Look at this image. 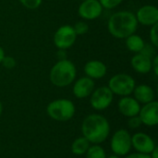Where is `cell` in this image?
I'll use <instances>...</instances> for the list:
<instances>
[{"instance_id":"cell-1","label":"cell","mask_w":158,"mask_h":158,"mask_svg":"<svg viewBox=\"0 0 158 158\" xmlns=\"http://www.w3.org/2000/svg\"><path fill=\"white\" fill-rule=\"evenodd\" d=\"M108 31L118 39H126L133 34L138 27L135 14L131 11H118L113 14L108 19Z\"/></svg>"},{"instance_id":"cell-2","label":"cell","mask_w":158,"mask_h":158,"mask_svg":"<svg viewBox=\"0 0 158 158\" xmlns=\"http://www.w3.org/2000/svg\"><path fill=\"white\" fill-rule=\"evenodd\" d=\"M81 131L90 143H101L106 140L109 135L110 126L107 119L97 114L88 116L82 122Z\"/></svg>"},{"instance_id":"cell-3","label":"cell","mask_w":158,"mask_h":158,"mask_svg":"<svg viewBox=\"0 0 158 158\" xmlns=\"http://www.w3.org/2000/svg\"><path fill=\"white\" fill-rule=\"evenodd\" d=\"M76 78V67L68 60H59L56 63L50 71V81L57 87H66L72 83Z\"/></svg>"},{"instance_id":"cell-4","label":"cell","mask_w":158,"mask_h":158,"mask_svg":"<svg viewBox=\"0 0 158 158\" xmlns=\"http://www.w3.org/2000/svg\"><path fill=\"white\" fill-rule=\"evenodd\" d=\"M47 114L55 120L68 121L75 114V106L68 99H57L48 105Z\"/></svg>"},{"instance_id":"cell-5","label":"cell","mask_w":158,"mask_h":158,"mask_svg":"<svg viewBox=\"0 0 158 158\" xmlns=\"http://www.w3.org/2000/svg\"><path fill=\"white\" fill-rule=\"evenodd\" d=\"M108 88L111 90L113 94L128 96L133 93L135 88V81L128 74L119 73L110 79L108 82Z\"/></svg>"},{"instance_id":"cell-6","label":"cell","mask_w":158,"mask_h":158,"mask_svg":"<svg viewBox=\"0 0 158 158\" xmlns=\"http://www.w3.org/2000/svg\"><path fill=\"white\" fill-rule=\"evenodd\" d=\"M131 148V136L126 130H118L111 139V149L116 156H125Z\"/></svg>"},{"instance_id":"cell-7","label":"cell","mask_w":158,"mask_h":158,"mask_svg":"<svg viewBox=\"0 0 158 158\" xmlns=\"http://www.w3.org/2000/svg\"><path fill=\"white\" fill-rule=\"evenodd\" d=\"M77 39V34L72 26L64 25L61 26L55 33L54 43L58 49L66 50L71 47Z\"/></svg>"},{"instance_id":"cell-8","label":"cell","mask_w":158,"mask_h":158,"mask_svg":"<svg viewBox=\"0 0 158 158\" xmlns=\"http://www.w3.org/2000/svg\"><path fill=\"white\" fill-rule=\"evenodd\" d=\"M113 101V93L106 87H99L92 93L91 105L96 110H104L107 108Z\"/></svg>"},{"instance_id":"cell-9","label":"cell","mask_w":158,"mask_h":158,"mask_svg":"<svg viewBox=\"0 0 158 158\" xmlns=\"http://www.w3.org/2000/svg\"><path fill=\"white\" fill-rule=\"evenodd\" d=\"M103 6L98 0H83L79 6V15L84 19H94L100 17Z\"/></svg>"},{"instance_id":"cell-10","label":"cell","mask_w":158,"mask_h":158,"mask_svg":"<svg viewBox=\"0 0 158 158\" xmlns=\"http://www.w3.org/2000/svg\"><path fill=\"white\" fill-rule=\"evenodd\" d=\"M142 123L146 126H156L158 124V103L152 101L145 104L143 108L140 109L138 114Z\"/></svg>"},{"instance_id":"cell-11","label":"cell","mask_w":158,"mask_h":158,"mask_svg":"<svg viewBox=\"0 0 158 158\" xmlns=\"http://www.w3.org/2000/svg\"><path fill=\"white\" fill-rule=\"evenodd\" d=\"M131 146H133L141 154L149 155L155 149L156 144L154 140L149 135L143 132H138L131 137Z\"/></svg>"},{"instance_id":"cell-12","label":"cell","mask_w":158,"mask_h":158,"mask_svg":"<svg viewBox=\"0 0 158 158\" xmlns=\"http://www.w3.org/2000/svg\"><path fill=\"white\" fill-rule=\"evenodd\" d=\"M138 23L145 26H153L158 21V9L152 5H146L139 8L135 15Z\"/></svg>"},{"instance_id":"cell-13","label":"cell","mask_w":158,"mask_h":158,"mask_svg":"<svg viewBox=\"0 0 158 158\" xmlns=\"http://www.w3.org/2000/svg\"><path fill=\"white\" fill-rule=\"evenodd\" d=\"M94 89V82L89 77L79 79L73 87V94L77 98H85L92 94Z\"/></svg>"},{"instance_id":"cell-14","label":"cell","mask_w":158,"mask_h":158,"mask_svg":"<svg viewBox=\"0 0 158 158\" xmlns=\"http://www.w3.org/2000/svg\"><path fill=\"white\" fill-rule=\"evenodd\" d=\"M140 109V104L135 98L125 96L121 98L118 102V110L125 117L131 118L134 116H138Z\"/></svg>"},{"instance_id":"cell-15","label":"cell","mask_w":158,"mask_h":158,"mask_svg":"<svg viewBox=\"0 0 158 158\" xmlns=\"http://www.w3.org/2000/svg\"><path fill=\"white\" fill-rule=\"evenodd\" d=\"M84 72L91 79H101L106 74V66L98 60H92L84 66Z\"/></svg>"},{"instance_id":"cell-16","label":"cell","mask_w":158,"mask_h":158,"mask_svg":"<svg viewBox=\"0 0 158 158\" xmlns=\"http://www.w3.org/2000/svg\"><path fill=\"white\" fill-rule=\"evenodd\" d=\"M131 66L137 72L146 74L152 69V59L141 53H137L131 58Z\"/></svg>"},{"instance_id":"cell-17","label":"cell","mask_w":158,"mask_h":158,"mask_svg":"<svg viewBox=\"0 0 158 158\" xmlns=\"http://www.w3.org/2000/svg\"><path fill=\"white\" fill-rule=\"evenodd\" d=\"M133 93H134L135 99L137 100L138 103H143L145 105L155 100V92L152 89V87L148 85L141 84L135 86Z\"/></svg>"},{"instance_id":"cell-18","label":"cell","mask_w":158,"mask_h":158,"mask_svg":"<svg viewBox=\"0 0 158 158\" xmlns=\"http://www.w3.org/2000/svg\"><path fill=\"white\" fill-rule=\"evenodd\" d=\"M126 45L128 49L133 53H140L144 45V42L141 36L136 34H131L126 38Z\"/></svg>"},{"instance_id":"cell-19","label":"cell","mask_w":158,"mask_h":158,"mask_svg":"<svg viewBox=\"0 0 158 158\" xmlns=\"http://www.w3.org/2000/svg\"><path fill=\"white\" fill-rule=\"evenodd\" d=\"M89 147H90V142L85 137H81L73 142L71 145V150L74 155L81 156L86 154Z\"/></svg>"},{"instance_id":"cell-20","label":"cell","mask_w":158,"mask_h":158,"mask_svg":"<svg viewBox=\"0 0 158 158\" xmlns=\"http://www.w3.org/2000/svg\"><path fill=\"white\" fill-rule=\"evenodd\" d=\"M86 158H106L105 150L99 145H94L89 147L86 152Z\"/></svg>"},{"instance_id":"cell-21","label":"cell","mask_w":158,"mask_h":158,"mask_svg":"<svg viewBox=\"0 0 158 158\" xmlns=\"http://www.w3.org/2000/svg\"><path fill=\"white\" fill-rule=\"evenodd\" d=\"M141 54L150 57L151 59H153L156 56V46H154L153 44H144L143 49L140 52Z\"/></svg>"},{"instance_id":"cell-22","label":"cell","mask_w":158,"mask_h":158,"mask_svg":"<svg viewBox=\"0 0 158 158\" xmlns=\"http://www.w3.org/2000/svg\"><path fill=\"white\" fill-rule=\"evenodd\" d=\"M73 29L76 32L77 35H82L84 33H86L89 30V26L86 22L84 21H78L74 26Z\"/></svg>"},{"instance_id":"cell-23","label":"cell","mask_w":158,"mask_h":158,"mask_svg":"<svg viewBox=\"0 0 158 158\" xmlns=\"http://www.w3.org/2000/svg\"><path fill=\"white\" fill-rule=\"evenodd\" d=\"M98 1L102 5L103 8L105 7L107 9H112L123 2V0H98Z\"/></svg>"},{"instance_id":"cell-24","label":"cell","mask_w":158,"mask_h":158,"mask_svg":"<svg viewBox=\"0 0 158 158\" xmlns=\"http://www.w3.org/2000/svg\"><path fill=\"white\" fill-rule=\"evenodd\" d=\"M25 7L29 9H36L40 6L42 0H19Z\"/></svg>"},{"instance_id":"cell-25","label":"cell","mask_w":158,"mask_h":158,"mask_svg":"<svg viewBox=\"0 0 158 158\" xmlns=\"http://www.w3.org/2000/svg\"><path fill=\"white\" fill-rule=\"evenodd\" d=\"M157 29L158 25L157 23L153 25L150 31V39H151V43L154 46L157 47L158 46V35H157Z\"/></svg>"},{"instance_id":"cell-26","label":"cell","mask_w":158,"mask_h":158,"mask_svg":"<svg viewBox=\"0 0 158 158\" xmlns=\"http://www.w3.org/2000/svg\"><path fill=\"white\" fill-rule=\"evenodd\" d=\"M142 120L140 118L139 116H134V117H131L130 118V119L128 120V126L131 128V129H137L139 128L141 125H142Z\"/></svg>"},{"instance_id":"cell-27","label":"cell","mask_w":158,"mask_h":158,"mask_svg":"<svg viewBox=\"0 0 158 158\" xmlns=\"http://www.w3.org/2000/svg\"><path fill=\"white\" fill-rule=\"evenodd\" d=\"M1 63L3 64V66L6 69H13L16 66V60L12 56H5V57L3 58V60H2Z\"/></svg>"},{"instance_id":"cell-28","label":"cell","mask_w":158,"mask_h":158,"mask_svg":"<svg viewBox=\"0 0 158 158\" xmlns=\"http://www.w3.org/2000/svg\"><path fill=\"white\" fill-rule=\"evenodd\" d=\"M152 69H154L155 74L158 75V56L156 55L153 59H152Z\"/></svg>"},{"instance_id":"cell-29","label":"cell","mask_w":158,"mask_h":158,"mask_svg":"<svg viewBox=\"0 0 158 158\" xmlns=\"http://www.w3.org/2000/svg\"><path fill=\"white\" fill-rule=\"evenodd\" d=\"M126 158H151L149 155H145V154H141V153H137V154H131L129 156Z\"/></svg>"},{"instance_id":"cell-30","label":"cell","mask_w":158,"mask_h":158,"mask_svg":"<svg viewBox=\"0 0 158 158\" xmlns=\"http://www.w3.org/2000/svg\"><path fill=\"white\" fill-rule=\"evenodd\" d=\"M57 57L59 60H64L67 59V53L65 50L63 49H59V51L57 52Z\"/></svg>"},{"instance_id":"cell-31","label":"cell","mask_w":158,"mask_h":158,"mask_svg":"<svg viewBox=\"0 0 158 158\" xmlns=\"http://www.w3.org/2000/svg\"><path fill=\"white\" fill-rule=\"evenodd\" d=\"M151 158H158V148L156 146L155 147V149L152 151V153H151Z\"/></svg>"},{"instance_id":"cell-32","label":"cell","mask_w":158,"mask_h":158,"mask_svg":"<svg viewBox=\"0 0 158 158\" xmlns=\"http://www.w3.org/2000/svg\"><path fill=\"white\" fill-rule=\"evenodd\" d=\"M5 57V52H4V49L0 46V63L2 62L3 58Z\"/></svg>"},{"instance_id":"cell-33","label":"cell","mask_w":158,"mask_h":158,"mask_svg":"<svg viewBox=\"0 0 158 158\" xmlns=\"http://www.w3.org/2000/svg\"><path fill=\"white\" fill-rule=\"evenodd\" d=\"M2 111H3V106H2V103L0 102V116L2 114Z\"/></svg>"},{"instance_id":"cell-34","label":"cell","mask_w":158,"mask_h":158,"mask_svg":"<svg viewBox=\"0 0 158 158\" xmlns=\"http://www.w3.org/2000/svg\"><path fill=\"white\" fill-rule=\"evenodd\" d=\"M107 158H119V157H118V156H108Z\"/></svg>"},{"instance_id":"cell-35","label":"cell","mask_w":158,"mask_h":158,"mask_svg":"<svg viewBox=\"0 0 158 158\" xmlns=\"http://www.w3.org/2000/svg\"><path fill=\"white\" fill-rule=\"evenodd\" d=\"M82 1H83V0H82Z\"/></svg>"}]
</instances>
